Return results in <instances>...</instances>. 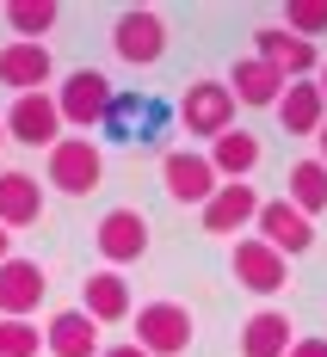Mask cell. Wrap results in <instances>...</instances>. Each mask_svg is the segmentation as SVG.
I'll return each instance as SVG.
<instances>
[{"label": "cell", "mask_w": 327, "mask_h": 357, "mask_svg": "<svg viewBox=\"0 0 327 357\" xmlns=\"http://www.w3.org/2000/svg\"><path fill=\"white\" fill-rule=\"evenodd\" d=\"M99 130L111 142H130V148H161L167 130H173V105L154 99V93H111V111Z\"/></svg>", "instance_id": "cell-1"}, {"label": "cell", "mask_w": 327, "mask_h": 357, "mask_svg": "<svg viewBox=\"0 0 327 357\" xmlns=\"http://www.w3.org/2000/svg\"><path fill=\"white\" fill-rule=\"evenodd\" d=\"M111 74L106 68H74L68 80H62V93H56V111H62V123L68 130H99L111 111Z\"/></svg>", "instance_id": "cell-2"}, {"label": "cell", "mask_w": 327, "mask_h": 357, "mask_svg": "<svg viewBox=\"0 0 327 357\" xmlns=\"http://www.w3.org/2000/svg\"><path fill=\"white\" fill-rule=\"evenodd\" d=\"M130 345H143L148 357H185L191 351V314L180 302H148V308H136V339Z\"/></svg>", "instance_id": "cell-3"}, {"label": "cell", "mask_w": 327, "mask_h": 357, "mask_svg": "<svg viewBox=\"0 0 327 357\" xmlns=\"http://www.w3.org/2000/svg\"><path fill=\"white\" fill-rule=\"evenodd\" d=\"M99 178H106V154L87 142V136H62V142L50 148V185L56 191L87 197V191H99Z\"/></svg>", "instance_id": "cell-4"}, {"label": "cell", "mask_w": 327, "mask_h": 357, "mask_svg": "<svg viewBox=\"0 0 327 357\" xmlns=\"http://www.w3.org/2000/svg\"><path fill=\"white\" fill-rule=\"evenodd\" d=\"M180 123L191 136H210V142L222 130H235V93H228V80H191L185 99H180Z\"/></svg>", "instance_id": "cell-5"}, {"label": "cell", "mask_w": 327, "mask_h": 357, "mask_svg": "<svg viewBox=\"0 0 327 357\" xmlns=\"http://www.w3.org/2000/svg\"><path fill=\"white\" fill-rule=\"evenodd\" d=\"M161 185H167V197L173 204H210L217 197V167H210V154H185V148H167L161 154Z\"/></svg>", "instance_id": "cell-6"}, {"label": "cell", "mask_w": 327, "mask_h": 357, "mask_svg": "<svg viewBox=\"0 0 327 357\" xmlns=\"http://www.w3.org/2000/svg\"><path fill=\"white\" fill-rule=\"evenodd\" d=\"M6 123V136L25 148H56L62 142V111H56V93H19L13 111L0 117Z\"/></svg>", "instance_id": "cell-7"}, {"label": "cell", "mask_w": 327, "mask_h": 357, "mask_svg": "<svg viewBox=\"0 0 327 357\" xmlns=\"http://www.w3.org/2000/svg\"><path fill=\"white\" fill-rule=\"evenodd\" d=\"M50 296V278L37 259H6L0 265V321H31Z\"/></svg>", "instance_id": "cell-8"}, {"label": "cell", "mask_w": 327, "mask_h": 357, "mask_svg": "<svg viewBox=\"0 0 327 357\" xmlns=\"http://www.w3.org/2000/svg\"><path fill=\"white\" fill-rule=\"evenodd\" d=\"M111 50H117V62H130V68H148V62H161L167 56V25H161V13H124L117 19V31H111Z\"/></svg>", "instance_id": "cell-9"}, {"label": "cell", "mask_w": 327, "mask_h": 357, "mask_svg": "<svg viewBox=\"0 0 327 357\" xmlns=\"http://www.w3.org/2000/svg\"><path fill=\"white\" fill-rule=\"evenodd\" d=\"M254 56L284 74V86L321 68V50H315V43H303V37H291L284 25H259V31H254Z\"/></svg>", "instance_id": "cell-10"}, {"label": "cell", "mask_w": 327, "mask_h": 357, "mask_svg": "<svg viewBox=\"0 0 327 357\" xmlns=\"http://www.w3.org/2000/svg\"><path fill=\"white\" fill-rule=\"evenodd\" d=\"M254 228H259V241H266L272 252H284V259H296V252H309V247H315V222H309L303 210H291L284 197L259 204Z\"/></svg>", "instance_id": "cell-11"}, {"label": "cell", "mask_w": 327, "mask_h": 357, "mask_svg": "<svg viewBox=\"0 0 327 357\" xmlns=\"http://www.w3.org/2000/svg\"><path fill=\"white\" fill-rule=\"evenodd\" d=\"M93 241H99V259H106V265H136V259L148 252L143 210H106L99 228H93Z\"/></svg>", "instance_id": "cell-12"}, {"label": "cell", "mask_w": 327, "mask_h": 357, "mask_svg": "<svg viewBox=\"0 0 327 357\" xmlns=\"http://www.w3.org/2000/svg\"><path fill=\"white\" fill-rule=\"evenodd\" d=\"M235 278L254 289V296H278V289L291 284V259L272 252L259 234H254V241H235Z\"/></svg>", "instance_id": "cell-13"}, {"label": "cell", "mask_w": 327, "mask_h": 357, "mask_svg": "<svg viewBox=\"0 0 327 357\" xmlns=\"http://www.w3.org/2000/svg\"><path fill=\"white\" fill-rule=\"evenodd\" d=\"M56 74V62H50V43H6L0 50V86H13V99L19 93H43V80Z\"/></svg>", "instance_id": "cell-14"}, {"label": "cell", "mask_w": 327, "mask_h": 357, "mask_svg": "<svg viewBox=\"0 0 327 357\" xmlns=\"http://www.w3.org/2000/svg\"><path fill=\"white\" fill-rule=\"evenodd\" d=\"M259 197L247 178H228V185H217V197L204 204V228L210 234H235V228H254V215H259Z\"/></svg>", "instance_id": "cell-15"}, {"label": "cell", "mask_w": 327, "mask_h": 357, "mask_svg": "<svg viewBox=\"0 0 327 357\" xmlns=\"http://www.w3.org/2000/svg\"><path fill=\"white\" fill-rule=\"evenodd\" d=\"M43 351L50 357H99L106 345H99V326L87 321L80 308H62L56 321L43 326Z\"/></svg>", "instance_id": "cell-16"}, {"label": "cell", "mask_w": 327, "mask_h": 357, "mask_svg": "<svg viewBox=\"0 0 327 357\" xmlns=\"http://www.w3.org/2000/svg\"><path fill=\"white\" fill-rule=\"evenodd\" d=\"M80 314L93 326H111L130 314V284L117 278V271H93L87 284H80Z\"/></svg>", "instance_id": "cell-17"}, {"label": "cell", "mask_w": 327, "mask_h": 357, "mask_svg": "<svg viewBox=\"0 0 327 357\" xmlns=\"http://www.w3.org/2000/svg\"><path fill=\"white\" fill-rule=\"evenodd\" d=\"M296 333H291V314L284 308H259L254 321L241 326V357H291Z\"/></svg>", "instance_id": "cell-18"}, {"label": "cell", "mask_w": 327, "mask_h": 357, "mask_svg": "<svg viewBox=\"0 0 327 357\" xmlns=\"http://www.w3.org/2000/svg\"><path fill=\"white\" fill-rule=\"evenodd\" d=\"M228 93H235V105H278L284 99V74L272 62H259V56H241L235 74H228Z\"/></svg>", "instance_id": "cell-19"}, {"label": "cell", "mask_w": 327, "mask_h": 357, "mask_svg": "<svg viewBox=\"0 0 327 357\" xmlns=\"http://www.w3.org/2000/svg\"><path fill=\"white\" fill-rule=\"evenodd\" d=\"M43 215V185L31 173H0V228H31Z\"/></svg>", "instance_id": "cell-20"}, {"label": "cell", "mask_w": 327, "mask_h": 357, "mask_svg": "<svg viewBox=\"0 0 327 357\" xmlns=\"http://www.w3.org/2000/svg\"><path fill=\"white\" fill-rule=\"evenodd\" d=\"M278 117H284V136H315L327 123V99L315 80H291L284 99H278Z\"/></svg>", "instance_id": "cell-21"}, {"label": "cell", "mask_w": 327, "mask_h": 357, "mask_svg": "<svg viewBox=\"0 0 327 357\" xmlns=\"http://www.w3.org/2000/svg\"><path fill=\"white\" fill-rule=\"evenodd\" d=\"M210 167H217L222 185H228V178H247L259 167V136L254 130H222L217 142H210Z\"/></svg>", "instance_id": "cell-22"}, {"label": "cell", "mask_w": 327, "mask_h": 357, "mask_svg": "<svg viewBox=\"0 0 327 357\" xmlns=\"http://www.w3.org/2000/svg\"><path fill=\"white\" fill-rule=\"evenodd\" d=\"M284 204L303 210L309 222L327 210V167H321V160H296L291 173H284Z\"/></svg>", "instance_id": "cell-23"}, {"label": "cell", "mask_w": 327, "mask_h": 357, "mask_svg": "<svg viewBox=\"0 0 327 357\" xmlns=\"http://www.w3.org/2000/svg\"><path fill=\"white\" fill-rule=\"evenodd\" d=\"M56 0H6V25L19 31V43H43V31H56Z\"/></svg>", "instance_id": "cell-24"}, {"label": "cell", "mask_w": 327, "mask_h": 357, "mask_svg": "<svg viewBox=\"0 0 327 357\" xmlns=\"http://www.w3.org/2000/svg\"><path fill=\"white\" fill-rule=\"evenodd\" d=\"M284 31L315 43V31H327V0H291L284 6Z\"/></svg>", "instance_id": "cell-25"}, {"label": "cell", "mask_w": 327, "mask_h": 357, "mask_svg": "<svg viewBox=\"0 0 327 357\" xmlns=\"http://www.w3.org/2000/svg\"><path fill=\"white\" fill-rule=\"evenodd\" d=\"M43 351V333L31 321H0V357H37Z\"/></svg>", "instance_id": "cell-26"}, {"label": "cell", "mask_w": 327, "mask_h": 357, "mask_svg": "<svg viewBox=\"0 0 327 357\" xmlns=\"http://www.w3.org/2000/svg\"><path fill=\"white\" fill-rule=\"evenodd\" d=\"M291 357H327V339H296Z\"/></svg>", "instance_id": "cell-27"}, {"label": "cell", "mask_w": 327, "mask_h": 357, "mask_svg": "<svg viewBox=\"0 0 327 357\" xmlns=\"http://www.w3.org/2000/svg\"><path fill=\"white\" fill-rule=\"evenodd\" d=\"M99 357H148V351H143V345H106Z\"/></svg>", "instance_id": "cell-28"}, {"label": "cell", "mask_w": 327, "mask_h": 357, "mask_svg": "<svg viewBox=\"0 0 327 357\" xmlns=\"http://www.w3.org/2000/svg\"><path fill=\"white\" fill-rule=\"evenodd\" d=\"M6 259H13V234L0 228V265H6Z\"/></svg>", "instance_id": "cell-29"}, {"label": "cell", "mask_w": 327, "mask_h": 357, "mask_svg": "<svg viewBox=\"0 0 327 357\" xmlns=\"http://www.w3.org/2000/svg\"><path fill=\"white\" fill-rule=\"evenodd\" d=\"M315 142H321V154H315V160H321V167H327V123H321V130H315Z\"/></svg>", "instance_id": "cell-30"}, {"label": "cell", "mask_w": 327, "mask_h": 357, "mask_svg": "<svg viewBox=\"0 0 327 357\" xmlns=\"http://www.w3.org/2000/svg\"><path fill=\"white\" fill-rule=\"evenodd\" d=\"M315 86H321V99H327V62H321V80H315Z\"/></svg>", "instance_id": "cell-31"}, {"label": "cell", "mask_w": 327, "mask_h": 357, "mask_svg": "<svg viewBox=\"0 0 327 357\" xmlns=\"http://www.w3.org/2000/svg\"><path fill=\"white\" fill-rule=\"evenodd\" d=\"M0 148H6V123H0Z\"/></svg>", "instance_id": "cell-32"}]
</instances>
